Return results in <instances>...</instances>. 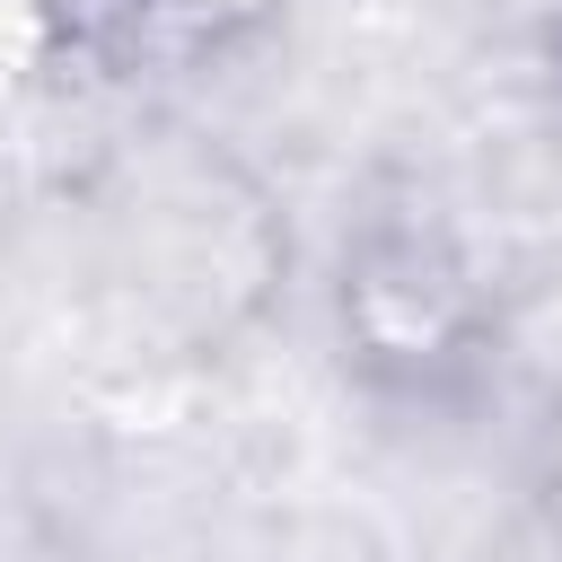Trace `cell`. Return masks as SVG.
I'll return each mask as SVG.
<instances>
[{"mask_svg":"<svg viewBox=\"0 0 562 562\" xmlns=\"http://www.w3.org/2000/svg\"><path fill=\"white\" fill-rule=\"evenodd\" d=\"M325 342L342 386L395 422H474L509 378V281L422 167H369L325 237Z\"/></svg>","mask_w":562,"mask_h":562,"instance_id":"obj_1","label":"cell"},{"mask_svg":"<svg viewBox=\"0 0 562 562\" xmlns=\"http://www.w3.org/2000/svg\"><path fill=\"white\" fill-rule=\"evenodd\" d=\"M105 211H114L123 281L167 325L176 351L220 360L263 325L290 272V220L255 184V167H237L220 140H176L132 158Z\"/></svg>","mask_w":562,"mask_h":562,"instance_id":"obj_2","label":"cell"},{"mask_svg":"<svg viewBox=\"0 0 562 562\" xmlns=\"http://www.w3.org/2000/svg\"><path fill=\"white\" fill-rule=\"evenodd\" d=\"M307 0H97V79L176 105L290 35Z\"/></svg>","mask_w":562,"mask_h":562,"instance_id":"obj_3","label":"cell"},{"mask_svg":"<svg viewBox=\"0 0 562 562\" xmlns=\"http://www.w3.org/2000/svg\"><path fill=\"white\" fill-rule=\"evenodd\" d=\"M105 88L97 79V0H0V132Z\"/></svg>","mask_w":562,"mask_h":562,"instance_id":"obj_4","label":"cell"},{"mask_svg":"<svg viewBox=\"0 0 562 562\" xmlns=\"http://www.w3.org/2000/svg\"><path fill=\"white\" fill-rule=\"evenodd\" d=\"M518 509H527L536 544L562 562V386L536 404V422L518 439Z\"/></svg>","mask_w":562,"mask_h":562,"instance_id":"obj_5","label":"cell"},{"mask_svg":"<svg viewBox=\"0 0 562 562\" xmlns=\"http://www.w3.org/2000/svg\"><path fill=\"white\" fill-rule=\"evenodd\" d=\"M536 70H544V88L562 105V0H536Z\"/></svg>","mask_w":562,"mask_h":562,"instance_id":"obj_6","label":"cell"}]
</instances>
